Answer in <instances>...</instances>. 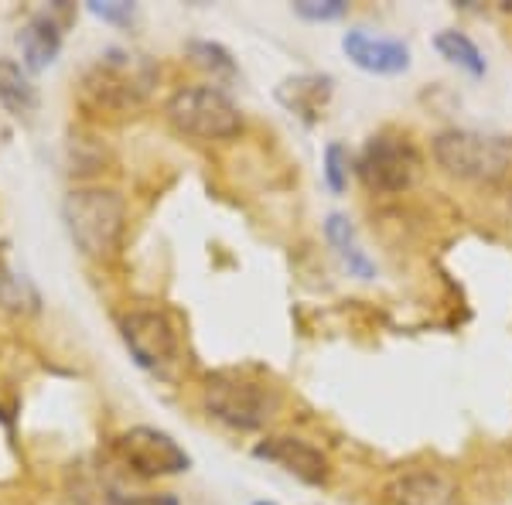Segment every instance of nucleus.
Returning a JSON list of instances; mask_svg holds the SVG:
<instances>
[{
    "label": "nucleus",
    "instance_id": "2eb2a0df",
    "mask_svg": "<svg viewBox=\"0 0 512 505\" xmlns=\"http://www.w3.org/2000/svg\"><path fill=\"white\" fill-rule=\"evenodd\" d=\"M325 236H328V243L335 246V253L342 256V263H345V267H349V273H355V277H359V280H373V277H376L373 260H369V256L362 253L359 239H355L352 222L345 219L342 212H332V215H328V222H325Z\"/></svg>",
    "mask_w": 512,
    "mask_h": 505
},
{
    "label": "nucleus",
    "instance_id": "f257e3e1",
    "mask_svg": "<svg viewBox=\"0 0 512 505\" xmlns=\"http://www.w3.org/2000/svg\"><path fill=\"white\" fill-rule=\"evenodd\" d=\"M62 219L76 250L89 260H110L120 250L127 202L113 188H72L62 202Z\"/></svg>",
    "mask_w": 512,
    "mask_h": 505
},
{
    "label": "nucleus",
    "instance_id": "6ab92c4d",
    "mask_svg": "<svg viewBox=\"0 0 512 505\" xmlns=\"http://www.w3.org/2000/svg\"><path fill=\"white\" fill-rule=\"evenodd\" d=\"M349 171H352V157L342 144H328L325 151V181L335 195H342L349 188Z\"/></svg>",
    "mask_w": 512,
    "mask_h": 505
},
{
    "label": "nucleus",
    "instance_id": "423d86ee",
    "mask_svg": "<svg viewBox=\"0 0 512 505\" xmlns=\"http://www.w3.org/2000/svg\"><path fill=\"white\" fill-rule=\"evenodd\" d=\"M355 171H359L362 185L369 192L400 195L417 185L420 171H424V157H420L414 140H407L403 134H376L362 147Z\"/></svg>",
    "mask_w": 512,
    "mask_h": 505
},
{
    "label": "nucleus",
    "instance_id": "9b49d317",
    "mask_svg": "<svg viewBox=\"0 0 512 505\" xmlns=\"http://www.w3.org/2000/svg\"><path fill=\"white\" fill-rule=\"evenodd\" d=\"M253 454L263 461H274V465H280L287 475H294L297 482H304V485L328 482V458L315 444L301 441V437H287V434L263 437V441L253 447Z\"/></svg>",
    "mask_w": 512,
    "mask_h": 505
},
{
    "label": "nucleus",
    "instance_id": "f8f14e48",
    "mask_svg": "<svg viewBox=\"0 0 512 505\" xmlns=\"http://www.w3.org/2000/svg\"><path fill=\"white\" fill-rule=\"evenodd\" d=\"M458 485L437 468H414L386 485V505H454Z\"/></svg>",
    "mask_w": 512,
    "mask_h": 505
},
{
    "label": "nucleus",
    "instance_id": "39448f33",
    "mask_svg": "<svg viewBox=\"0 0 512 505\" xmlns=\"http://www.w3.org/2000/svg\"><path fill=\"white\" fill-rule=\"evenodd\" d=\"M171 127L195 140H229L243 130V113L219 86L178 89L164 106Z\"/></svg>",
    "mask_w": 512,
    "mask_h": 505
},
{
    "label": "nucleus",
    "instance_id": "20e7f679",
    "mask_svg": "<svg viewBox=\"0 0 512 505\" xmlns=\"http://www.w3.org/2000/svg\"><path fill=\"white\" fill-rule=\"evenodd\" d=\"M154 86V69L134 55L110 52L99 59L82 79V103L96 113H127L144 103V96Z\"/></svg>",
    "mask_w": 512,
    "mask_h": 505
},
{
    "label": "nucleus",
    "instance_id": "f3484780",
    "mask_svg": "<svg viewBox=\"0 0 512 505\" xmlns=\"http://www.w3.org/2000/svg\"><path fill=\"white\" fill-rule=\"evenodd\" d=\"M0 304L11 311H38V304H41L31 280L14 270L4 253H0Z\"/></svg>",
    "mask_w": 512,
    "mask_h": 505
},
{
    "label": "nucleus",
    "instance_id": "4be33fe9",
    "mask_svg": "<svg viewBox=\"0 0 512 505\" xmlns=\"http://www.w3.org/2000/svg\"><path fill=\"white\" fill-rule=\"evenodd\" d=\"M106 505H181L171 492H151V495H113Z\"/></svg>",
    "mask_w": 512,
    "mask_h": 505
},
{
    "label": "nucleus",
    "instance_id": "a211bd4d",
    "mask_svg": "<svg viewBox=\"0 0 512 505\" xmlns=\"http://www.w3.org/2000/svg\"><path fill=\"white\" fill-rule=\"evenodd\" d=\"M188 59L202 65L205 72H212L216 79H236V62L219 41H188Z\"/></svg>",
    "mask_w": 512,
    "mask_h": 505
},
{
    "label": "nucleus",
    "instance_id": "9d476101",
    "mask_svg": "<svg viewBox=\"0 0 512 505\" xmlns=\"http://www.w3.org/2000/svg\"><path fill=\"white\" fill-rule=\"evenodd\" d=\"M342 48L352 65L373 76H400L410 69V48L400 38H383L366 28H352L342 35Z\"/></svg>",
    "mask_w": 512,
    "mask_h": 505
},
{
    "label": "nucleus",
    "instance_id": "5701e85b",
    "mask_svg": "<svg viewBox=\"0 0 512 505\" xmlns=\"http://www.w3.org/2000/svg\"><path fill=\"white\" fill-rule=\"evenodd\" d=\"M260 505H263V502H260Z\"/></svg>",
    "mask_w": 512,
    "mask_h": 505
},
{
    "label": "nucleus",
    "instance_id": "aec40b11",
    "mask_svg": "<svg viewBox=\"0 0 512 505\" xmlns=\"http://www.w3.org/2000/svg\"><path fill=\"white\" fill-rule=\"evenodd\" d=\"M349 11V0H297L294 14L304 21H338Z\"/></svg>",
    "mask_w": 512,
    "mask_h": 505
},
{
    "label": "nucleus",
    "instance_id": "ddd939ff",
    "mask_svg": "<svg viewBox=\"0 0 512 505\" xmlns=\"http://www.w3.org/2000/svg\"><path fill=\"white\" fill-rule=\"evenodd\" d=\"M332 76H321V72H304V76H291L277 86V99L284 110H291L294 117L304 123H318L325 117V106L332 99Z\"/></svg>",
    "mask_w": 512,
    "mask_h": 505
},
{
    "label": "nucleus",
    "instance_id": "4468645a",
    "mask_svg": "<svg viewBox=\"0 0 512 505\" xmlns=\"http://www.w3.org/2000/svg\"><path fill=\"white\" fill-rule=\"evenodd\" d=\"M0 106L18 120H31L38 113V89L31 86L21 65L4 55H0Z\"/></svg>",
    "mask_w": 512,
    "mask_h": 505
},
{
    "label": "nucleus",
    "instance_id": "dca6fc26",
    "mask_svg": "<svg viewBox=\"0 0 512 505\" xmlns=\"http://www.w3.org/2000/svg\"><path fill=\"white\" fill-rule=\"evenodd\" d=\"M434 48L441 52V59H448L451 65H458V69H465L472 79L485 76L482 52H478L475 41L468 38V35H461V31H441V35L434 38Z\"/></svg>",
    "mask_w": 512,
    "mask_h": 505
},
{
    "label": "nucleus",
    "instance_id": "412c9836",
    "mask_svg": "<svg viewBox=\"0 0 512 505\" xmlns=\"http://www.w3.org/2000/svg\"><path fill=\"white\" fill-rule=\"evenodd\" d=\"M89 14H96V18H103L110 24H130L137 18V7L127 4V0H93Z\"/></svg>",
    "mask_w": 512,
    "mask_h": 505
},
{
    "label": "nucleus",
    "instance_id": "0eeeda50",
    "mask_svg": "<svg viewBox=\"0 0 512 505\" xmlns=\"http://www.w3.org/2000/svg\"><path fill=\"white\" fill-rule=\"evenodd\" d=\"M113 454L140 478H164L181 475L192 468V458L175 437L158 427H130L113 441Z\"/></svg>",
    "mask_w": 512,
    "mask_h": 505
},
{
    "label": "nucleus",
    "instance_id": "1a4fd4ad",
    "mask_svg": "<svg viewBox=\"0 0 512 505\" xmlns=\"http://www.w3.org/2000/svg\"><path fill=\"white\" fill-rule=\"evenodd\" d=\"M72 21V7L69 4H52L48 11L35 14L28 24L21 28L18 45H21V59L28 72H45L48 65L59 59L62 52V35L65 24Z\"/></svg>",
    "mask_w": 512,
    "mask_h": 505
},
{
    "label": "nucleus",
    "instance_id": "6e6552de",
    "mask_svg": "<svg viewBox=\"0 0 512 505\" xmlns=\"http://www.w3.org/2000/svg\"><path fill=\"white\" fill-rule=\"evenodd\" d=\"M123 345L134 355V362L147 372L164 376L178 362V331L168 314L161 311H130L120 321Z\"/></svg>",
    "mask_w": 512,
    "mask_h": 505
},
{
    "label": "nucleus",
    "instance_id": "7ed1b4c3",
    "mask_svg": "<svg viewBox=\"0 0 512 505\" xmlns=\"http://www.w3.org/2000/svg\"><path fill=\"white\" fill-rule=\"evenodd\" d=\"M202 403L212 417L236 430L267 427L270 420H274V413L280 410V396L274 386L243 376V372H233V369L212 372V376L205 379Z\"/></svg>",
    "mask_w": 512,
    "mask_h": 505
},
{
    "label": "nucleus",
    "instance_id": "f03ea898",
    "mask_svg": "<svg viewBox=\"0 0 512 505\" xmlns=\"http://www.w3.org/2000/svg\"><path fill=\"white\" fill-rule=\"evenodd\" d=\"M434 161L461 181H502L512 171V137L485 130H444L434 137Z\"/></svg>",
    "mask_w": 512,
    "mask_h": 505
}]
</instances>
